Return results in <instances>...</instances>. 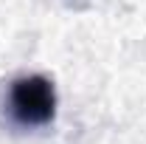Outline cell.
<instances>
[{
  "label": "cell",
  "instance_id": "cell-1",
  "mask_svg": "<svg viewBox=\"0 0 146 144\" xmlns=\"http://www.w3.org/2000/svg\"><path fill=\"white\" fill-rule=\"evenodd\" d=\"M6 113L17 127H48L56 119V88L42 73L17 76L6 93Z\"/></svg>",
  "mask_w": 146,
  "mask_h": 144
}]
</instances>
